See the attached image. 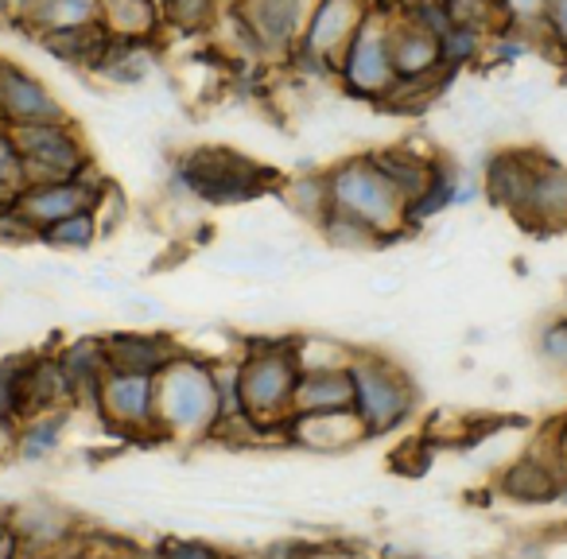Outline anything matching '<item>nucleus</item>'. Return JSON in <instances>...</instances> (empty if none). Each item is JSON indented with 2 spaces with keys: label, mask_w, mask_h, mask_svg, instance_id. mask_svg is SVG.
Here are the masks:
<instances>
[{
  "label": "nucleus",
  "mask_w": 567,
  "mask_h": 559,
  "mask_svg": "<svg viewBox=\"0 0 567 559\" xmlns=\"http://www.w3.org/2000/svg\"><path fill=\"white\" fill-rule=\"evenodd\" d=\"M284 435L300 447L311 451H342L350 443L365 439L362 424L354 420V412H323V416H288L280 427Z\"/></svg>",
  "instance_id": "9"
},
{
  "label": "nucleus",
  "mask_w": 567,
  "mask_h": 559,
  "mask_svg": "<svg viewBox=\"0 0 567 559\" xmlns=\"http://www.w3.org/2000/svg\"><path fill=\"white\" fill-rule=\"evenodd\" d=\"M152 416H156V435H167V439H206V435H214L221 420L214 365L175 354L152 377Z\"/></svg>",
  "instance_id": "1"
},
{
  "label": "nucleus",
  "mask_w": 567,
  "mask_h": 559,
  "mask_svg": "<svg viewBox=\"0 0 567 559\" xmlns=\"http://www.w3.org/2000/svg\"><path fill=\"white\" fill-rule=\"evenodd\" d=\"M40 12L48 24H82V20L94 17V4L90 0H40Z\"/></svg>",
  "instance_id": "17"
},
{
  "label": "nucleus",
  "mask_w": 567,
  "mask_h": 559,
  "mask_svg": "<svg viewBox=\"0 0 567 559\" xmlns=\"http://www.w3.org/2000/svg\"><path fill=\"white\" fill-rule=\"evenodd\" d=\"M354 389H350V370H300L292 393V416H323V412H350Z\"/></svg>",
  "instance_id": "7"
},
{
  "label": "nucleus",
  "mask_w": 567,
  "mask_h": 559,
  "mask_svg": "<svg viewBox=\"0 0 567 559\" xmlns=\"http://www.w3.org/2000/svg\"><path fill=\"white\" fill-rule=\"evenodd\" d=\"M327 195L331 206L350 218H358L362 226H370L373 234H385L404 218V198L370 159H354V164L339 167L327 179Z\"/></svg>",
  "instance_id": "4"
},
{
  "label": "nucleus",
  "mask_w": 567,
  "mask_h": 559,
  "mask_svg": "<svg viewBox=\"0 0 567 559\" xmlns=\"http://www.w3.org/2000/svg\"><path fill=\"white\" fill-rule=\"evenodd\" d=\"M175 354L179 350L167 339H133V334H121V339L105 342V362H110V370L121 373H148V377H156Z\"/></svg>",
  "instance_id": "11"
},
{
  "label": "nucleus",
  "mask_w": 567,
  "mask_h": 559,
  "mask_svg": "<svg viewBox=\"0 0 567 559\" xmlns=\"http://www.w3.org/2000/svg\"><path fill=\"white\" fill-rule=\"evenodd\" d=\"M66 432V408L59 412H35V416L24 420V427H17V455L24 463H43L59 451Z\"/></svg>",
  "instance_id": "12"
},
{
  "label": "nucleus",
  "mask_w": 567,
  "mask_h": 559,
  "mask_svg": "<svg viewBox=\"0 0 567 559\" xmlns=\"http://www.w3.org/2000/svg\"><path fill=\"white\" fill-rule=\"evenodd\" d=\"M125 559H164L159 551H133V556H125Z\"/></svg>",
  "instance_id": "25"
},
{
  "label": "nucleus",
  "mask_w": 567,
  "mask_h": 559,
  "mask_svg": "<svg viewBox=\"0 0 567 559\" xmlns=\"http://www.w3.org/2000/svg\"><path fill=\"white\" fill-rule=\"evenodd\" d=\"M257 20H260V32L284 35L292 28V9H288V0H260Z\"/></svg>",
  "instance_id": "18"
},
{
  "label": "nucleus",
  "mask_w": 567,
  "mask_h": 559,
  "mask_svg": "<svg viewBox=\"0 0 567 559\" xmlns=\"http://www.w3.org/2000/svg\"><path fill=\"white\" fill-rule=\"evenodd\" d=\"M0 420H17V393H12V377L4 365H0Z\"/></svg>",
  "instance_id": "22"
},
{
  "label": "nucleus",
  "mask_w": 567,
  "mask_h": 559,
  "mask_svg": "<svg viewBox=\"0 0 567 559\" xmlns=\"http://www.w3.org/2000/svg\"><path fill=\"white\" fill-rule=\"evenodd\" d=\"M97 198L94 187L79 179H66V183H48V187H28L20 190V214L40 226H51L59 218H71V214H82L90 210Z\"/></svg>",
  "instance_id": "8"
},
{
  "label": "nucleus",
  "mask_w": 567,
  "mask_h": 559,
  "mask_svg": "<svg viewBox=\"0 0 567 559\" xmlns=\"http://www.w3.org/2000/svg\"><path fill=\"white\" fill-rule=\"evenodd\" d=\"M296 559H370V556H362V551H331V548H316V551H303V556H296Z\"/></svg>",
  "instance_id": "23"
},
{
  "label": "nucleus",
  "mask_w": 567,
  "mask_h": 559,
  "mask_svg": "<svg viewBox=\"0 0 567 559\" xmlns=\"http://www.w3.org/2000/svg\"><path fill=\"white\" fill-rule=\"evenodd\" d=\"M159 556H164V559H229V556L214 551L210 544H203V540H167L164 548H159Z\"/></svg>",
  "instance_id": "20"
},
{
  "label": "nucleus",
  "mask_w": 567,
  "mask_h": 559,
  "mask_svg": "<svg viewBox=\"0 0 567 559\" xmlns=\"http://www.w3.org/2000/svg\"><path fill=\"white\" fill-rule=\"evenodd\" d=\"M350 389L354 401L350 412L362 424L365 435H385L396 432L416 408V389L396 365L381 362V358H350Z\"/></svg>",
  "instance_id": "3"
},
{
  "label": "nucleus",
  "mask_w": 567,
  "mask_h": 559,
  "mask_svg": "<svg viewBox=\"0 0 567 559\" xmlns=\"http://www.w3.org/2000/svg\"><path fill=\"white\" fill-rule=\"evenodd\" d=\"M0 110L17 125H48L59 117V105L48 97V90L20 71H0Z\"/></svg>",
  "instance_id": "10"
},
{
  "label": "nucleus",
  "mask_w": 567,
  "mask_h": 559,
  "mask_svg": "<svg viewBox=\"0 0 567 559\" xmlns=\"http://www.w3.org/2000/svg\"><path fill=\"white\" fill-rule=\"evenodd\" d=\"M354 20H358L354 0H323L316 24H311V48L327 51L334 43H342L350 35V28H354Z\"/></svg>",
  "instance_id": "14"
},
{
  "label": "nucleus",
  "mask_w": 567,
  "mask_h": 559,
  "mask_svg": "<svg viewBox=\"0 0 567 559\" xmlns=\"http://www.w3.org/2000/svg\"><path fill=\"white\" fill-rule=\"evenodd\" d=\"M102 420L113 432L128 435H156V416H152V377L148 373H121L110 370L97 385L94 396Z\"/></svg>",
  "instance_id": "5"
},
{
  "label": "nucleus",
  "mask_w": 567,
  "mask_h": 559,
  "mask_svg": "<svg viewBox=\"0 0 567 559\" xmlns=\"http://www.w3.org/2000/svg\"><path fill=\"white\" fill-rule=\"evenodd\" d=\"M300 381L292 342L280 346H252L245 362H237V404L241 416L257 432H280L284 420L292 416V393Z\"/></svg>",
  "instance_id": "2"
},
{
  "label": "nucleus",
  "mask_w": 567,
  "mask_h": 559,
  "mask_svg": "<svg viewBox=\"0 0 567 559\" xmlns=\"http://www.w3.org/2000/svg\"><path fill=\"white\" fill-rule=\"evenodd\" d=\"M12 559H32V556H24V551H20V556H12Z\"/></svg>",
  "instance_id": "27"
},
{
  "label": "nucleus",
  "mask_w": 567,
  "mask_h": 559,
  "mask_svg": "<svg viewBox=\"0 0 567 559\" xmlns=\"http://www.w3.org/2000/svg\"><path fill=\"white\" fill-rule=\"evenodd\" d=\"M43 237L55 245H71V249H86L94 241V214L82 210V214H71V218H59L51 226H43Z\"/></svg>",
  "instance_id": "16"
},
{
  "label": "nucleus",
  "mask_w": 567,
  "mask_h": 559,
  "mask_svg": "<svg viewBox=\"0 0 567 559\" xmlns=\"http://www.w3.org/2000/svg\"><path fill=\"white\" fill-rule=\"evenodd\" d=\"M0 190H24L20 179V156L9 133H0Z\"/></svg>",
  "instance_id": "19"
},
{
  "label": "nucleus",
  "mask_w": 567,
  "mask_h": 559,
  "mask_svg": "<svg viewBox=\"0 0 567 559\" xmlns=\"http://www.w3.org/2000/svg\"><path fill=\"white\" fill-rule=\"evenodd\" d=\"M40 559H71V556H55V551H48V556H40ZM74 559H82V556H74Z\"/></svg>",
  "instance_id": "26"
},
{
  "label": "nucleus",
  "mask_w": 567,
  "mask_h": 559,
  "mask_svg": "<svg viewBox=\"0 0 567 559\" xmlns=\"http://www.w3.org/2000/svg\"><path fill=\"white\" fill-rule=\"evenodd\" d=\"M12 556H20V540H17V532H0V559H12Z\"/></svg>",
  "instance_id": "24"
},
{
  "label": "nucleus",
  "mask_w": 567,
  "mask_h": 559,
  "mask_svg": "<svg viewBox=\"0 0 567 559\" xmlns=\"http://www.w3.org/2000/svg\"><path fill=\"white\" fill-rule=\"evenodd\" d=\"M187 175H190V187L198 195L214 198V203H234V198H245L252 195V183H257V172L249 164H241L237 156L229 152H203L187 164Z\"/></svg>",
  "instance_id": "6"
},
{
  "label": "nucleus",
  "mask_w": 567,
  "mask_h": 559,
  "mask_svg": "<svg viewBox=\"0 0 567 559\" xmlns=\"http://www.w3.org/2000/svg\"><path fill=\"white\" fill-rule=\"evenodd\" d=\"M540 350H544V358H548V362H556V365L567 362V331H564V323H556L548 334H544Z\"/></svg>",
  "instance_id": "21"
},
{
  "label": "nucleus",
  "mask_w": 567,
  "mask_h": 559,
  "mask_svg": "<svg viewBox=\"0 0 567 559\" xmlns=\"http://www.w3.org/2000/svg\"><path fill=\"white\" fill-rule=\"evenodd\" d=\"M350 82L358 90H381L393 79V63L385 55V43L373 35V28H362V35L354 40V51H350V66H347Z\"/></svg>",
  "instance_id": "13"
},
{
  "label": "nucleus",
  "mask_w": 567,
  "mask_h": 559,
  "mask_svg": "<svg viewBox=\"0 0 567 559\" xmlns=\"http://www.w3.org/2000/svg\"><path fill=\"white\" fill-rule=\"evenodd\" d=\"M435 55H440V40H435L427 28H412V35H404L401 48H396V55L389 59V63L404 74H420L435 63Z\"/></svg>",
  "instance_id": "15"
}]
</instances>
